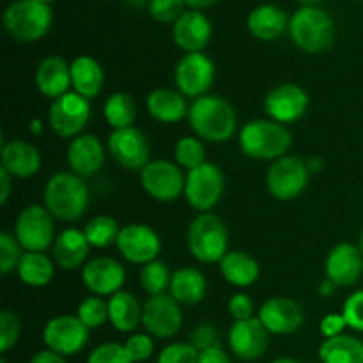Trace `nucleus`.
<instances>
[{
  "label": "nucleus",
  "mask_w": 363,
  "mask_h": 363,
  "mask_svg": "<svg viewBox=\"0 0 363 363\" xmlns=\"http://www.w3.org/2000/svg\"><path fill=\"white\" fill-rule=\"evenodd\" d=\"M326 279L337 287H351L363 273V254L351 243H339L330 250L325 262Z\"/></svg>",
  "instance_id": "obj_21"
},
{
  "label": "nucleus",
  "mask_w": 363,
  "mask_h": 363,
  "mask_svg": "<svg viewBox=\"0 0 363 363\" xmlns=\"http://www.w3.org/2000/svg\"><path fill=\"white\" fill-rule=\"evenodd\" d=\"M307 165H308V170H311V172H318V170L321 169L323 162L321 160L314 158V160H311V162H307Z\"/></svg>",
  "instance_id": "obj_56"
},
{
  "label": "nucleus",
  "mask_w": 363,
  "mask_h": 363,
  "mask_svg": "<svg viewBox=\"0 0 363 363\" xmlns=\"http://www.w3.org/2000/svg\"><path fill=\"white\" fill-rule=\"evenodd\" d=\"M2 169H6L7 172L13 177H32L34 174L39 172L41 169V152L38 151L35 145H32L30 142L21 140H11L7 144H2Z\"/></svg>",
  "instance_id": "obj_25"
},
{
  "label": "nucleus",
  "mask_w": 363,
  "mask_h": 363,
  "mask_svg": "<svg viewBox=\"0 0 363 363\" xmlns=\"http://www.w3.org/2000/svg\"><path fill=\"white\" fill-rule=\"evenodd\" d=\"M52 9L39 0H16L4 13V27L21 43H34L52 27Z\"/></svg>",
  "instance_id": "obj_6"
},
{
  "label": "nucleus",
  "mask_w": 363,
  "mask_h": 363,
  "mask_svg": "<svg viewBox=\"0 0 363 363\" xmlns=\"http://www.w3.org/2000/svg\"><path fill=\"white\" fill-rule=\"evenodd\" d=\"M20 318L9 308L0 312V351L2 353H7L11 347L16 346L18 339H20Z\"/></svg>",
  "instance_id": "obj_41"
},
{
  "label": "nucleus",
  "mask_w": 363,
  "mask_h": 363,
  "mask_svg": "<svg viewBox=\"0 0 363 363\" xmlns=\"http://www.w3.org/2000/svg\"><path fill=\"white\" fill-rule=\"evenodd\" d=\"M45 208L60 222H77L89 208V186L73 172H57L46 181Z\"/></svg>",
  "instance_id": "obj_2"
},
{
  "label": "nucleus",
  "mask_w": 363,
  "mask_h": 363,
  "mask_svg": "<svg viewBox=\"0 0 363 363\" xmlns=\"http://www.w3.org/2000/svg\"><path fill=\"white\" fill-rule=\"evenodd\" d=\"M39 2H43V4H50V2H53V0H39Z\"/></svg>",
  "instance_id": "obj_61"
},
{
  "label": "nucleus",
  "mask_w": 363,
  "mask_h": 363,
  "mask_svg": "<svg viewBox=\"0 0 363 363\" xmlns=\"http://www.w3.org/2000/svg\"><path fill=\"white\" fill-rule=\"evenodd\" d=\"M28 130L34 137H39L43 133V121L41 119H32L30 124H28Z\"/></svg>",
  "instance_id": "obj_55"
},
{
  "label": "nucleus",
  "mask_w": 363,
  "mask_h": 363,
  "mask_svg": "<svg viewBox=\"0 0 363 363\" xmlns=\"http://www.w3.org/2000/svg\"><path fill=\"white\" fill-rule=\"evenodd\" d=\"M319 358L323 363H363V342L346 333L325 339L319 347Z\"/></svg>",
  "instance_id": "obj_34"
},
{
  "label": "nucleus",
  "mask_w": 363,
  "mask_h": 363,
  "mask_svg": "<svg viewBox=\"0 0 363 363\" xmlns=\"http://www.w3.org/2000/svg\"><path fill=\"white\" fill-rule=\"evenodd\" d=\"M174 158L177 165L186 172L197 169L206 163L204 144L199 140V137H181L174 147Z\"/></svg>",
  "instance_id": "obj_38"
},
{
  "label": "nucleus",
  "mask_w": 363,
  "mask_h": 363,
  "mask_svg": "<svg viewBox=\"0 0 363 363\" xmlns=\"http://www.w3.org/2000/svg\"><path fill=\"white\" fill-rule=\"evenodd\" d=\"M84 233L92 248H108L117 243L121 227L113 216L99 215L85 223Z\"/></svg>",
  "instance_id": "obj_36"
},
{
  "label": "nucleus",
  "mask_w": 363,
  "mask_h": 363,
  "mask_svg": "<svg viewBox=\"0 0 363 363\" xmlns=\"http://www.w3.org/2000/svg\"><path fill=\"white\" fill-rule=\"evenodd\" d=\"M91 119V101L69 91L53 99L48 110V124L60 138H77Z\"/></svg>",
  "instance_id": "obj_10"
},
{
  "label": "nucleus",
  "mask_w": 363,
  "mask_h": 363,
  "mask_svg": "<svg viewBox=\"0 0 363 363\" xmlns=\"http://www.w3.org/2000/svg\"><path fill=\"white\" fill-rule=\"evenodd\" d=\"M89 250H91V245L84 230L69 227L57 234L52 247V257L60 269L73 272L87 264Z\"/></svg>",
  "instance_id": "obj_24"
},
{
  "label": "nucleus",
  "mask_w": 363,
  "mask_h": 363,
  "mask_svg": "<svg viewBox=\"0 0 363 363\" xmlns=\"http://www.w3.org/2000/svg\"><path fill=\"white\" fill-rule=\"evenodd\" d=\"M145 194L158 202H174L184 194L186 176L177 163L169 160H152L140 172Z\"/></svg>",
  "instance_id": "obj_11"
},
{
  "label": "nucleus",
  "mask_w": 363,
  "mask_h": 363,
  "mask_svg": "<svg viewBox=\"0 0 363 363\" xmlns=\"http://www.w3.org/2000/svg\"><path fill=\"white\" fill-rule=\"evenodd\" d=\"M174 41L183 52L197 53L208 46L213 35L211 21L201 11H184L174 23Z\"/></svg>",
  "instance_id": "obj_23"
},
{
  "label": "nucleus",
  "mask_w": 363,
  "mask_h": 363,
  "mask_svg": "<svg viewBox=\"0 0 363 363\" xmlns=\"http://www.w3.org/2000/svg\"><path fill=\"white\" fill-rule=\"evenodd\" d=\"M293 135L284 124L272 119H254L240 131V147L245 156L262 162H275L287 155Z\"/></svg>",
  "instance_id": "obj_3"
},
{
  "label": "nucleus",
  "mask_w": 363,
  "mask_h": 363,
  "mask_svg": "<svg viewBox=\"0 0 363 363\" xmlns=\"http://www.w3.org/2000/svg\"><path fill=\"white\" fill-rule=\"evenodd\" d=\"M247 27L254 38L261 41H275L289 28V20L280 7L264 4L248 14Z\"/></svg>",
  "instance_id": "obj_30"
},
{
  "label": "nucleus",
  "mask_w": 363,
  "mask_h": 363,
  "mask_svg": "<svg viewBox=\"0 0 363 363\" xmlns=\"http://www.w3.org/2000/svg\"><path fill=\"white\" fill-rule=\"evenodd\" d=\"M11 181H13V176L0 167V204L2 206H6L7 199L11 195V188H13Z\"/></svg>",
  "instance_id": "obj_52"
},
{
  "label": "nucleus",
  "mask_w": 363,
  "mask_h": 363,
  "mask_svg": "<svg viewBox=\"0 0 363 363\" xmlns=\"http://www.w3.org/2000/svg\"><path fill=\"white\" fill-rule=\"evenodd\" d=\"M110 156L126 170H144L149 163L151 145L147 137L137 130L135 126L123 128V130H112L106 140Z\"/></svg>",
  "instance_id": "obj_15"
},
{
  "label": "nucleus",
  "mask_w": 363,
  "mask_h": 363,
  "mask_svg": "<svg viewBox=\"0 0 363 363\" xmlns=\"http://www.w3.org/2000/svg\"><path fill=\"white\" fill-rule=\"evenodd\" d=\"M25 250L18 243L14 234L6 233V230L0 233V272H2V275H9L11 272H14Z\"/></svg>",
  "instance_id": "obj_40"
},
{
  "label": "nucleus",
  "mask_w": 363,
  "mask_h": 363,
  "mask_svg": "<svg viewBox=\"0 0 363 363\" xmlns=\"http://www.w3.org/2000/svg\"><path fill=\"white\" fill-rule=\"evenodd\" d=\"M215 80V64L206 53H186L174 69L176 87L184 98H201L208 94Z\"/></svg>",
  "instance_id": "obj_13"
},
{
  "label": "nucleus",
  "mask_w": 363,
  "mask_h": 363,
  "mask_svg": "<svg viewBox=\"0 0 363 363\" xmlns=\"http://www.w3.org/2000/svg\"><path fill=\"white\" fill-rule=\"evenodd\" d=\"M156 363H199V351L190 342H174L163 347Z\"/></svg>",
  "instance_id": "obj_42"
},
{
  "label": "nucleus",
  "mask_w": 363,
  "mask_h": 363,
  "mask_svg": "<svg viewBox=\"0 0 363 363\" xmlns=\"http://www.w3.org/2000/svg\"><path fill=\"white\" fill-rule=\"evenodd\" d=\"M30 363H66V360H64L62 354L55 353V351L43 350L30 358Z\"/></svg>",
  "instance_id": "obj_51"
},
{
  "label": "nucleus",
  "mask_w": 363,
  "mask_h": 363,
  "mask_svg": "<svg viewBox=\"0 0 363 363\" xmlns=\"http://www.w3.org/2000/svg\"><path fill=\"white\" fill-rule=\"evenodd\" d=\"M347 328V323L342 314H326L319 323V332L325 339H333V337L342 335L344 330Z\"/></svg>",
  "instance_id": "obj_49"
},
{
  "label": "nucleus",
  "mask_w": 363,
  "mask_h": 363,
  "mask_svg": "<svg viewBox=\"0 0 363 363\" xmlns=\"http://www.w3.org/2000/svg\"><path fill=\"white\" fill-rule=\"evenodd\" d=\"M103 84H105V73L101 64L94 57L78 55L71 62V87L74 92L91 101L98 98Z\"/></svg>",
  "instance_id": "obj_28"
},
{
  "label": "nucleus",
  "mask_w": 363,
  "mask_h": 363,
  "mask_svg": "<svg viewBox=\"0 0 363 363\" xmlns=\"http://www.w3.org/2000/svg\"><path fill=\"white\" fill-rule=\"evenodd\" d=\"M126 280V269L117 259L94 257L82 268V282L94 296H113Z\"/></svg>",
  "instance_id": "obj_18"
},
{
  "label": "nucleus",
  "mask_w": 363,
  "mask_h": 363,
  "mask_svg": "<svg viewBox=\"0 0 363 363\" xmlns=\"http://www.w3.org/2000/svg\"><path fill=\"white\" fill-rule=\"evenodd\" d=\"M131 4H135V6H140V4H144V0H130Z\"/></svg>",
  "instance_id": "obj_60"
},
{
  "label": "nucleus",
  "mask_w": 363,
  "mask_h": 363,
  "mask_svg": "<svg viewBox=\"0 0 363 363\" xmlns=\"http://www.w3.org/2000/svg\"><path fill=\"white\" fill-rule=\"evenodd\" d=\"M358 248H360L362 254H363V230H362V234H360V241H358Z\"/></svg>",
  "instance_id": "obj_59"
},
{
  "label": "nucleus",
  "mask_w": 363,
  "mask_h": 363,
  "mask_svg": "<svg viewBox=\"0 0 363 363\" xmlns=\"http://www.w3.org/2000/svg\"><path fill=\"white\" fill-rule=\"evenodd\" d=\"M67 165L71 172L80 177H92L103 169L105 147L96 135L82 133L73 138L66 152Z\"/></svg>",
  "instance_id": "obj_22"
},
{
  "label": "nucleus",
  "mask_w": 363,
  "mask_h": 363,
  "mask_svg": "<svg viewBox=\"0 0 363 363\" xmlns=\"http://www.w3.org/2000/svg\"><path fill=\"white\" fill-rule=\"evenodd\" d=\"M103 117L112 130L130 128L137 119V105L126 92H113L103 105Z\"/></svg>",
  "instance_id": "obj_35"
},
{
  "label": "nucleus",
  "mask_w": 363,
  "mask_h": 363,
  "mask_svg": "<svg viewBox=\"0 0 363 363\" xmlns=\"http://www.w3.org/2000/svg\"><path fill=\"white\" fill-rule=\"evenodd\" d=\"M184 0H151L149 2V13L156 21L162 23H176L181 14L184 13Z\"/></svg>",
  "instance_id": "obj_44"
},
{
  "label": "nucleus",
  "mask_w": 363,
  "mask_h": 363,
  "mask_svg": "<svg viewBox=\"0 0 363 363\" xmlns=\"http://www.w3.org/2000/svg\"><path fill=\"white\" fill-rule=\"evenodd\" d=\"M142 325L155 339H170L183 326L181 305L170 296V293L149 296L142 307Z\"/></svg>",
  "instance_id": "obj_12"
},
{
  "label": "nucleus",
  "mask_w": 363,
  "mask_h": 363,
  "mask_svg": "<svg viewBox=\"0 0 363 363\" xmlns=\"http://www.w3.org/2000/svg\"><path fill=\"white\" fill-rule=\"evenodd\" d=\"M116 247L128 262L144 266L158 259L162 252V240L147 223H128L121 227Z\"/></svg>",
  "instance_id": "obj_14"
},
{
  "label": "nucleus",
  "mask_w": 363,
  "mask_h": 363,
  "mask_svg": "<svg viewBox=\"0 0 363 363\" xmlns=\"http://www.w3.org/2000/svg\"><path fill=\"white\" fill-rule=\"evenodd\" d=\"M311 105L307 91L296 84H280L273 87L264 98V112L268 119L280 124L296 123L305 116Z\"/></svg>",
  "instance_id": "obj_16"
},
{
  "label": "nucleus",
  "mask_w": 363,
  "mask_h": 363,
  "mask_svg": "<svg viewBox=\"0 0 363 363\" xmlns=\"http://www.w3.org/2000/svg\"><path fill=\"white\" fill-rule=\"evenodd\" d=\"M342 315L347 323V328L363 333V289L354 291L344 301Z\"/></svg>",
  "instance_id": "obj_46"
},
{
  "label": "nucleus",
  "mask_w": 363,
  "mask_h": 363,
  "mask_svg": "<svg viewBox=\"0 0 363 363\" xmlns=\"http://www.w3.org/2000/svg\"><path fill=\"white\" fill-rule=\"evenodd\" d=\"M35 87L45 98H60L71 87V64L59 55H50L38 66L35 71Z\"/></svg>",
  "instance_id": "obj_26"
},
{
  "label": "nucleus",
  "mask_w": 363,
  "mask_h": 363,
  "mask_svg": "<svg viewBox=\"0 0 363 363\" xmlns=\"http://www.w3.org/2000/svg\"><path fill=\"white\" fill-rule=\"evenodd\" d=\"M222 277L236 287H250L257 282L261 275V266L250 254L241 250L227 252L225 257L218 262Z\"/></svg>",
  "instance_id": "obj_31"
},
{
  "label": "nucleus",
  "mask_w": 363,
  "mask_h": 363,
  "mask_svg": "<svg viewBox=\"0 0 363 363\" xmlns=\"http://www.w3.org/2000/svg\"><path fill=\"white\" fill-rule=\"evenodd\" d=\"M170 280H172L170 268L165 262L160 261V259L142 266L140 275H138L140 287L149 294V296L167 293V289H170Z\"/></svg>",
  "instance_id": "obj_37"
},
{
  "label": "nucleus",
  "mask_w": 363,
  "mask_h": 363,
  "mask_svg": "<svg viewBox=\"0 0 363 363\" xmlns=\"http://www.w3.org/2000/svg\"><path fill=\"white\" fill-rule=\"evenodd\" d=\"M87 363H133L124 344L106 342L89 354Z\"/></svg>",
  "instance_id": "obj_43"
},
{
  "label": "nucleus",
  "mask_w": 363,
  "mask_h": 363,
  "mask_svg": "<svg viewBox=\"0 0 363 363\" xmlns=\"http://www.w3.org/2000/svg\"><path fill=\"white\" fill-rule=\"evenodd\" d=\"M190 344L195 350L201 351L209 350V347L220 346V333L213 323H202L194 332L190 333Z\"/></svg>",
  "instance_id": "obj_47"
},
{
  "label": "nucleus",
  "mask_w": 363,
  "mask_h": 363,
  "mask_svg": "<svg viewBox=\"0 0 363 363\" xmlns=\"http://www.w3.org/2000/svg\"><path fill=\"white\" fill-rule=\"evenodd\" d=\"M77 318L87 326L89 330L101 328L108 321V301L101 296H89L78 305Z\"/></svg>",
  "instance_id": "obj_39"
},
{
  "label": "nucleus",
  "mask_w": 363,
  "mask_h": 363,
  "mask_svg": "<svg viewBox=\"0 0 363 363\" xmlns=\"http://www.w3.org/2000/svg\"><path fill=\"white\" fill-rule=\"evenodd\" d=\"M311 170L305 160L298 156H282L269 165L266 174V188L277 201H294L305 191Z\"/></svg>",
  "instance_id": "obj_8"
},
{
  "label": "nucleus",
  "mask_w": 363,
  "mask_h": 363,
  "mask_svg": "<svg viewBox=\"0 0 363 363\" xmlns=\"http://www.w3.org/2000/svg\"><path fill=\"white\" fill-rule=\"evenodd\" d=\"M18 279L28 287H46L55 275V261L45 252H25L16 268Z\"/></svg>",
  "instance_id": "obj_33"
},
{
  "label": "nucleus",
  "mask_w": 363,
  "mask_h": 363,
  "mask_svg": "<svg viewBox=\"0 0 363 363\" xmlns=\"http://www.w3.org/2000/svg\"><path fill=\"white\" fill-rule=\"evenodd\" d=\"M199 363H233L229 354L222 350V346L209 347V350L199 353Z\"/></svg>",
  "instance_id": "obj_50"
},
{
  "label": "nucleus",
  "mask_w": 363,
  "mask_h": 363,
  "mask_svg": "<svg viewBox=\"0 0 363 363\" xmlns=\"http://www.w3.org/2000/svg\"><path fill=\"white\" fill-rule=\"evenodd\" d=\"M255 305L248 294L238 293L229 300V314L233 315L234 321H245V319L254 318Z\"/></svg>",
  "instance_id": "obj_48"
},
{
  "label": "nucleus",
  "mask_w": 363,
  "mask_h": 363,
  "mask_svg": "<svg viewBox=\"0 0 363 363\" xmlns=\"http://www.w3.org/2000/svg\"><path fill=\"white\" fill-rule=\"evenodd\" d=\"M190 7H194L195 11L199 9H206V7H211L216 0H184Z\"/></svg>",
  "instance_id": "obj_54"
},
{
  "label": "nucleus",
  "mask_w": 363,
  "mask_h": 363,
  "mask_svg": "<svg viewBox=\"0 0 363 363\" xmlns=\"http://www.w3.org/2000/svg\"><path fill=\"white\" fill-rule=\"evenodd\" d=\"M124 347H126L131 362L140 363L152 357V353H155V340H152L149 333H133L131 337H128Z\"/></svg>",
  "instance_id": "obj_45"
},
{
  "label": "nucleus",
  "mask_w": 363,
  "mask_h": 363,
  "mask_svg": "<svg viewBox=\"0 0 363 363\" xmlns=\"http://www.w3.org/2000/svg\"><path fill=\"white\" fill-rule=\"evenodd\" d=\"M190 254L202 264L220 262L229 250V230L215 213H199L186 230Z\"/></svg>",
  "instance_id": "obj_4"
},
{
  "label": "nucleus",
  "mask_w": 363,
  "mask_h": 363,
  "mask_svg": "<svg viewBox=\"0 0 363 363\" xmlns=\"http://www.w3.org/2000/svg\"><path fill=\"white\" fill-rule=\"evenodd\" d=\"M259 321L273 335H291L303 325V311L300 303L286 296L266 300L257 312Z\"/></svg>",
  "instance_id": "obj_19"
},
{
  "label": "nucleus",
  "mask_w": 363,
  "mask_h": 363,
  "mask_svg": "<svg viewBox=\"0 0 363 363\" xmlns=\"http://www.w3.org/2000/svg\"><path fill=\"white\" fill-rule=\"evenodd\" d=\"M0 363H7L6 360H4V358H2V360H0Z\"/></svg>",
  "instance_id": "obj_62"
},
{
  "label": "nucleus",
  "mask_w": 363,
  "mask_h": 363,
  "mask_svg": "<svg viewBox=\"0 0 363 363\" xmlns=\"http://www.w3.org/2000/svg\"><path fill=\"white\" fill-rule=\"evenodd\" d=\"M191 131L202 140L222 144L236 133L238 117L234 106L225 98L206 94L194 99L188 112Z\"/></svg>",
  "instance_id": "obj_1"
},
{
  "label": "nucleus",
  "mask_w": 363,
  "mask_h": 363,
  "mask_svg": "<svg viewBox=\"0 0 363 363\" xmlns=\"http://www.w3.org/2000/svg\"><path fill=\"white\" fill-rule=\"evenodd\" d=\"M335 289H337L335 284H333L332 280L325 279L321 284H319V289H318V291H319V294H321V296L330 298L333 293H335Z\"/></svg>",
  "instance_id": "obj_53"
},
{
  "label": "nucleus",
  "mask_w": 363,
  "mask_h": 363,
  "mask_svg": "<svg viewBox=\"0 0 363 363\" xmlns=\"http://www.w3.org/2000/svg\"><path fill=\"white\" fill-rule=\"evenodd\" d=\"M289 34L301 52L321 53L332 46L335 25L328 13L314 6H305L289 20Z\"/></svg>",
  "instance_id": "obj_5"
},
{
  "label": "nucleus",
  "mask_w": 363,
  "mask_h": 363,
  "mask_svg": "<svg viewBox=\"0 0 363 363\" xmlns=\"http://www.w3.org/2000/svg\"><path fill=\"white\" fill-rule=\"evenodd\" d=\"M145 106H147L149 116L163 124L181 123L183 119H188V112H190L186 98L179 91H174V89H156V91H152L147 96Z\"/></svg>",
  "instance_id": "obj_27"
},
{
  "label": "nucleus",
  "mask_w": 363,
  "mask_h": 363,
  "mask_svg": "<svg viewBox=\"0 0 363 363\" xmlns=\"http://www.w3.org/2000/svg\"><path fill=\"white\" fill-rule=\"evenodd\" d=\"M14 238L25 252H45L53 247L57 236L52 213L39 204L23 208L14 223Z\"/></svg>",
  "instance_id": "obj_9"
},
{
  "label": "nucleus",
  "mask_w": 363,
  "mask_h": 363,
  "mask_svg": "<svg viewBox=\"0 0 363 363\" xmlns=\"http://www.w3.org/2000/svg\"><path fill=\"white\" fill-rule=\"evenodd\" d=\"M225 191V176L216 163L206 162L186 172L184 199L199 213H209Z\"/></svg>",
  "instance_id": "obj_7"
},
{
  "label": "nucleus",
  "mask_w": 363,
  "mask_h": 363,
  "mask_svg": "<svg viewBox=\"0 0 363 363\" xmlns=\"http://www.w3.org/2000/svg\"><path fill=\"white\" fill-rule=\"evenodd\" d=\"M43 340L48 350L71 357L80 353L89 342V328L77 315H57L45 325Z\"/></svg>",
  "instance_id": "obj_17"
},
{
  "label": "nucleus",
  "mask_w": 363,
  "mask_h": 363,
  "mask_svg": "<svg viewBox=\"0 0 363 363\" xmlns=\"http://www.w3.org/2000/svg\"><path fill=\"white\" fill-rule=\"evenodd\" d=\"M142 307L133 293L119 291L108 298V321L121 333H130L142 323Z\"/></svg>",
  "instance_id": "obj_32"
},
{
  "label": "nucleus",
  "mask_w": 363,
  "mask_h": 363,
  "mask_svg": "<svg viewBox=\"0 0 363 363\" xmlns=\"http://www.w3.org/2000/svg\"><path fill=\"white\" fill-rule=\"evenodd\" d=\"M169 293L179 305H197L206 298L208 280L201 269L184 266L172 272Z\"/></svg>",
  "instance_id": "obj_29"
},
{
  "label": "nucleus",
  "mask_w": 363,
  "mask_h": 363,
  "mask_svg": "<svg viewBox=\"0 0 363 363\" xmlns=\"http://www.w3.org/2000/svg\"><path fill=\"white\" fill-rule=\"evenodd\" d=\"M272 363H301V362L294 360V358H289V357H282V358H277V360H273Z\"/></svg>",
  "instance_id": "obj_57"
},
{
  "label": "nucleus",
  "mask_w": 363,
  "mask_h": 363,
  "mask_svg": "<svg viewBox=\"0 0 363 363\" xmlns=\"http://www.w3.org/2000/svg\"><path fill=\"white\" fill-rule=\"evenodd\" d=\"M300 2L305 4V6H314V4L323 2V0H300Z\"/></svg>",
  "instance_id": "obj_58"
},
{
  "label": "nucleus",
  "mask_w": 363,
  "mask_h": 363,
  "mask_svg": "<svg viewBox=\"0 0 363 363\" xmlns=\"http://www.w3.org/2000/svg\"><path fill=\"white\" fill-rule=\"evenodd\" d=\"M272 333L264 328L259 318L234 321L229 330V347L241 360H257L266 353Z\"/></svg>",
  "instance_id": "obj_20"
}]
</instances>
